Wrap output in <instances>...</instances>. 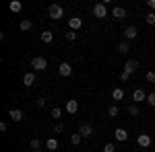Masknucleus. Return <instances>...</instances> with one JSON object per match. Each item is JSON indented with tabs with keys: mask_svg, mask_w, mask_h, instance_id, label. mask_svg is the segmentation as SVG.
Masks as SVG:
<instances>
[{
	"mask_svg": "<svg viewBox=\"0 0 155 152\" xmlns=\"http://www.w3.org/2000/svg\"><path fill=\"white\" fill-rule=\"evenodd\" d=\"M81 140H83V136H81L79 132H77V134H72V136H71V142H72V144H81Z\"/></svg>",
	"mask_w": 155,
	"mask_h": 152,
	"instance_id": "obj_24",
	"label": "nucleus"
},
{
	"mask_svg": "<svg viewBox=\"0 0 155 152\" xmlns=\"http://www.w3.org/2000/svg\"><path fill=\"white\" fill-rule=\"evenodd\" d=\"M46 101H48V99H44V97H41V99H37V101H35V105L37 107H46Z\"/></svg>",
	"mask_w": 155,
	"mask_h": 152,
	"instance_id": "obj_32",
	"label": "nucleus"
},
{
	"mask_svg": "<svg viewBox=\"0 0 155 152\" xmlns=\"http://www.w3.org/2000/svg\"><path fill=\"white\" fill-rule=\"evenodd\" d=\"M33 152H41V150H33Z\"/></svg>",
	"mask_w": 155,
	"mask_h": 152,
	"instance_id": "obj_37",
	"label": "nucleus"
},
{
	"mask_svg": "<svg viewBox=\"0 0 155 152\" xmlns=\"http://www.w3.org/2000/svg\"><path fill=\"white\" fill-rule=\"evenodd\" d=\"M31 66H33V70H46L48 68V60L41 58V56H35L31 60Z\"/></svg>",
	"mask_w": 155,
	"mask_h": 152,
	"instance_id": "obj_3",
	"label": "nucleus"
},
{
	"mask_svg": "<svg viewBox=\"0 0 155 152\" xmlns=\"http://www.w3.org/2000/svg\"><path fill=\"white\" fill-rule=\"evenodd\" d=\"M137 142H139L141 148H149V146H151V138H149L147 134H141V136L137 138Z\"/></svg>",
	"mask_w": 155,
	"mask_h": 152,
	"instance_id": "obj_11",
	"label": "nucleus"
},
{
	"mask_svg": "<svg viewBox=\"0 0 155 152\" xmlns=\"http://www.w3.org/2000/svg\"><path fill=\"white\" fill-rule=\"evenodd\" d=\"M8 117H11L12 121H21V119H23V111H21V109H11V111H8Z\"/></svg>",
	"mask_w": 155,
	"mask_h": 152,
	"instance_id": "obj_14",
	"label": "nucleus"
},
{
	"mask_svg": "<svg viewBox=\"0 0 155 152\" xmlns=\"http://www.w3.org/2000/svg\"><path fill=\"white\" fill-rule=\"evenodd\" d=\"M147 6H149V8H153V11H155V0H147Z\"/></svg>",
	"mask_w": 155,
	"mask_h": 152,
	"instance_id": "obj_34",
	"label": "nucleus"
},
{
	"mask_svg": "<svg viewBox=\"0 0 155 152\" xmlns=\"http://www.w3.org/2000/svg\"><path fill=\"white\" fill-rule=\"evenodd\" d=\"M128 115L137 117V115H139V107H137V105H128Z\"/></svg>",
	"mask_w": 155,
	"mask_h": 152,
	"instance_id": "obj_25",
	"label": "nucleus"
},
{
	"mask_svg": "<svg viewBox=\"0 0 155 152\" xmlns=\"http://www.w3.org/2000/svg\"><path fill=\"white\" fill-rule=\"evenodd\" d=\"M6 128H8V126H6V121H2V123H0V132H6Z\"/></svg>",
	"mask_w": 155,
	"mask_h": 152,
	"instance_id": "obj_36",
	"label": "nucleus"
},
{
	"mask_svg": "<svg viewBox=\"0 0 155 152\" xmlns=\"http://www.w3.org/2000/svg\"><path fill=\"white\" fill-rule=\"evenodd\" d=\"M31 21H29V19H23V21H21V31H27V29H31Z\"/></svg>",
	"mask_w": 155,
	"mask_h": 152,
	"instance_id": "obj_22",
	"label": "nucleus"
},
{
	"mask_svg": "<svg viewBox=\"0 0 155 152\" xmlns=\"http://www.w3.org/2000/svg\"><path fill=\"white\" fill-rule=\"evenodd\" d=\"M48 17H50V19H54V21L62 19V17H64V11H62V6H60V4H50Z\"/></svg>",
	"mask_w": 155,
	"mask_h": 152,
	"instance_id": "obj_1",
	"label": "nucleus"
},
{
	"mask_svg": "<svg viewBox=\"0 0 155 152\" xmlns=\"http://www.w3.org/2000/svg\"><path fill=\"white\" fill-rule=\"evenodd\" d=\"M145 21H147V25H155V12H147Z\"/></svg>",
	"mask_w": 155,
	"mask_h": 152,
	"instance_id": "obj_21",
	"label": "nucleus"
},
{
	"mask_svg": "<svg viewBox=\"0 0 155 152\" xmlns=\"http://www.w3.org/2000/svg\"><path fill=\"white\" fill-rule=\"evenodd\" d=\"M33 82H35V74L33 72H27L23 76V84L25 86H33Z\"/></svg>",
	"mask_w": 155,
	"mask_h": 152,
	"instance_id": "obj_15",
	"label": "nucleus"
},
{
	"mask_svg": "<svg viewBox=\"0 0 155 152\" xmlns=\"http://www.w3.org/2000/svg\"><path fill=\"white\" fill-rule=\"evenodd\" d=\"M58 146H60L58 140H54V138H50V140L46 142V148H48V150H52V152H56V150H58Z\"/></svg>",
	"mask_w": 155,
	"mask_h": 152,
	"instance_id": "obj_18",
	"label": "nucleus"
},
{
	"mask_svg": "<svg viewBox=\"0 0 155 152\" xmlns=\"http://www.w3.org/2000/svg\"><path fill=\"white\" fill-rule=\"evenodd\" d=\"M39 39H41V41H44V43H52V39H54V33H52V31H48V29H46V31H44V33H41V35H39Z\"/></svg>",
	"mask_w": 155,
	"mask_h": 152,
	"instance_id": "obj_16",
	"label": "nucleus"
},
{
	"mask_svg": "<svg viewBox=\"0 0 155 152\" xmlns=\"http://www.w3.org/2000/svg\"><path fill=\"white\" fill-rule=\"evenodd\" d=\"M52 117H54V119H60V117H62V111H60V107H54V109H52Z\"/></svg>",
	"mask_w": 155,
	"mask_h": 152,
	"instance_id": "obj_26",
	"label": "nucleus"
},
{
	"mask_svg": "<svg viewBox=\"0 0 155 152\" xmlns=\"http://www.w3.org/2000/svg\"><path fill=\"white\" fill-rule=\"evenodd\" d=\"M112 17H114L116 21H122V19L126 17V11H124L122 6H114V8H112Z\"/></svg>",
	"mask_w": 155,
	"mask_h": 152,
	"instance_id": "obj_9",
	"label": "nucleus"
},
{
	"mask_svg": "<svg viewBox=\"0 0 155 152\" xmlns=\"http://www.w3.org/2000/svg\"><path fill=\"white\" fill-rule=\"evenodd\" d=\"M8 8H11V12H21L23 11V4H21L19 0H12L11 4H8Z\"/></svg>",
	"mask_w": 155,
	"mask_h": 152,
	"instance_id": "obj_17",
	"label": "nucleus"
},
{
	"mask_svg": "<svg viewBox=\"0 0 155 152\" xmlns=\"http://www.w3.org/2000/svg\"><path fill=\"white\" fill-rule=\"evenodd\" d=\"M79 134H81V136H83V138H89V136H91V134H93V128H91V126H89V123H83V126H81V128H79Z\"/></svg>",
	"mask_w": 155,
	"mask_h": 152,
	"instance_id": "obj_13",
	"label": "nucleus"
},
{
	"mask_svg": "<svg viewBox=\"0 0 155 152\" xmlns=\"http://www.w3.org/2000/svg\"><path fill=\"white\" fill-rule=\"evenodd\" d=\"M114 138H116V142H126L128 140V132L124 128H118L116 132H114Z\"/></svg>",
	"mask_w": 155,
	"mask_h": 152,
	"instance_id": "obj_5",
	"label": "nucleus"
},
{
	"mask_svg": "<svg viewBox=\"0 0 155 152\" xmlns=\"http://www.w3.org/2000/svg\"><path fill=\"white\" fill-rule=\"evenodd\" d=\"M104 152H116V146L114 144H106L104 146Z\"/></svg>",
	"mask_w": 155,
	"mask_h": 152,
	"instance_id": "obj_31",
	"label": "nucleus"
},
{
	"mask_svg": "<svg viewBox=\"0 0 155 152\" xmlns=\"http://www.w3.org/2000/svg\"><path fill=\"white\" fill-rule=\"evenodd\" d=\"M66 39H68V41H74V39H77V31H68V33H66Z\"/></svg>",
	"mask_w": 155,
	"mask_h": 152,
	"instance_id": "obj_29",
	"label": "nucleus"
},
{
	"mask_svg": "<svg viewBox=\"0 0 155 152\" xmlns=\"http://www.w3.org/2000/svg\"><path fill=\"white\" fill-rule=\"evenodd\" d=\"M120 80L126 82V80H128V74H124V72H122V74H120Z\"/></svg>",
	"mask_w": 155,
	"mask_h": 152,
	"instance_id": "obj_35",
	"label": "nucleus"
},
{
	"mask_svg": "<svg viewBox=\"0 0 155 152\" xmlns=\"http://www.w3.org/2000/svg\"><path fill=\"white\" fill-rule=\"evenodd\" d=\"M137 35H139V31H137V27H126V29H124V37H126V39H137Z\"/></svg>",
	"mask_w": 155,
	"mask_h": 152,
	"instance_id": "obj_12",
	"label": "nucleus"
},
{
	"mask_svg": "<svg viewBox=\"0 0 155 152\" xmlns=\"http://www.w3.org/2000/svg\"><path fill=\"white\" fill-rule=\"evenodd\" d=\"M139 70V62L137 60H126V64H124V74H134V72Z\"/></svg>",
	"mask_w": 155,
	"mask_h": 152,
	"instance_id": "obj_4",
	"label": "nucleus"
},
{
	"mask_svg": "<svg viewBox=\"0 0 155 152\" xmlns=\"http://www.w3.org/2000/svg\"><path fill=\"white\" fill-rule=\"evenodd\" d=\"M39 146H41V140H39V138H33V140H31V148H33V150H39Z\"/></svg>",
	"mask_w": 155,
	"mask_h": 152,
	"instance_id": "obj_27",
	"label": "nucleus"
},
{
	"mask_svg": "<svg viewBox=\"0 0 155 152\" xmlns=\"http://www.w3.org/2000/svg\"><path fill=\"white\" fill-rule=\"evenodd\" d=\"M147 82L155 84V72H147Z\"/></svg>",
	"mask_w": 155,
	"mask_h": 152,
	"instance_id": "obj_30",
	"label": "nucleus"
},
{
	"mask_svg": "<svg viewBox=\"0 0 155 152\" xmlns=\"http://www.w3.org/2000/svg\"><path fill=\"white\" fill-rule=\"evenodd\" d=\"M66 111H68L71 115H74V113L79 111V101H77V99H68V103H66Z\"/></svg>",
	"mask_w": 155,
	"mask_h": 152,
	"instance_id": "obj_10",
	"label": "nucleus"
},
{
	"mask_svg": "<svg viewBox=\"0 0 155 152\" xmlns=\"http://www.w3.org/2000/svg\"><path fill=\"white\" fill-rule=\"evenodd\" d=\"M118 113H120L118 105H110V109H107V115H110V117H118Z\"/></svg>",
	"mask_w": 155,
	"mask_h": 152,
	"instance_id": "obj_20",
	"label": "nucleus"
},
{
	"mask_svg": "<svg viewBox=\"0 0 155 152\" xmlns=\"http://www.w3.org/2000/svg\"><path fill=\"white\" fill-rule=\"evenodd\" d=\"M58 72H60V76H71L72 74L71 64H68V62H62V64L58 66Z\"/></svg>",
	"mask_w": 155,
	"mask_h": 152,
	"instance_id": "obj_7",
	"label": "nucleus"
},
{
	"mask_svg": "<svg viewBox=\"0 0 155 152\" xmlns=\"http://www.w3.org/2000/svg\"><path fill=\"white\" fill-rule=\"evenodd\" d=\"M128 49H130V47H128V43H126V41H122V43L118 45V51H120V54H128Z\"/></svg>",
	"mask_w": 155,
	"mask_h": 152,
	"instance_id": "obj_23",
	"label": "nucleus"
},
{
	"mask_svg": "<svg viewBox=\"0 0 155 152\" xmlns=\"http://www.w3.org/2000/svg\"><path fill=\"white\" fill-rule=\"evenodd\" d=\"M93 14H95V19H106L107 17V4L97 2L95 6H93Z\"/></svg>",
	"mask_w": 155,
	"mask_h": 152,
	"instance_id": "obj_2",
	"label": "nucleus"
},
{
	"mask_svg": "<svg viewBox=\"0 0 155 152\" xmlns=\"http://www.w3.org/2000/svg\"><path fill=\"white\" fill-rule=\"evenodd\" d=\"M147 103H149L151 107H155V93H149V95H147Z\"/></svg>",
	"mask_w": 155,
	"mask_h": 152,
	"instance_id": "obj_28",
	"label": "nucleus"
},
{
	"mask_svg": "<svg viewBox=\"0 0 155 152\" xmlns=\"http://www.w3.org/2000/svg\"><path fill=\"white\" fill-rule=\"evenodd\" d=\"M68 27H71V31L81 29V27H83V19H81V17H72L71 21H68Z\"/></svg>",
	"mask_w": 155,
	"mask_h": 152,
	"instance_id": "obj_8",
	"label": "nucleus"
},
{
	"mask_svg": "<svg viewBox=\"0 0 155 152\" xmlns=\"http://www.w3.org/2000/svg\"><path fill=\"white\" fill-rule=\"evenodd\" d=\"M54 132H56V134H62V132H64V128H62V126H60V123H58V126L54 128Z\"/></svg>",
	"mask_w": 155,
	"mask_h": 152,
	"instance_id": "obj_33",
	"label": "nucleus"
},
{
	"mask_svg": "<svg viewBox=\"0 0 155 152\" xmlns=\"http://www.w3.org/2000/svg\"><path fill=\"white\" fill-rule=\"evenodd\" d=\"M112 99H114V101H122V99H124V91H122V88H114V91H112Z\"/></svg>",
	"mask_w": 155,
	"mask_h": 152,
	"instance_id": "obj_19",
	"label": "nucleus"
},
{
	"mask_svg": "<svg viewBox=\"0 0 155 152\" xmlns=\"http://www.w3.org/2000/svg\"><path fill=\"white\" fill-rule=\"evenodd\" d=\"M132 101H134V103H143V101H147V95H145V91H141V88H134V93H132Z\"/></svg>",
	"mask_w": 155,
	"mask_h": 152,
	"instance_id": "obj_6",
	"label": "nucleus"
}]
</instances>
